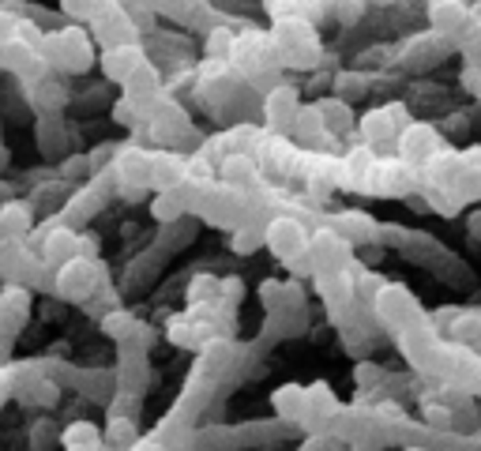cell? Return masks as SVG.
Returning <instances> with one entry per match:
<instances>
[{"instance_id":"obj_2","label":"cell","mask_w":481,"mask_h":451,"mask_svg":"<svg viewBox=\"0 0 481 451\" xmlns=\"http://www.w3.org/2000/svg\"><path fill=\"white\" fill-rule=\"evenodd\" d=\"M264 245L286 264L290 256L309 249V230H304V222L294 218V215H275L264 226Z\"/></svg>"},{"instance_id":"obj_39","label":"cell","mask_w":481,"mask_h":451,"mask_svg":"<svg viewBox=\"0 0 481 451\" xmlns=\"http://www.w3.org/2000/svg\"><path fill=\"white\" fill-rule=\"evenodd\" d=\"M128 451H170L162 440H158V437H139L132 447H128Z\"/></svg>"},{"instance_id":"obj_42","label":"cell","mask_w":481,"mask_h":451,"mask_svg":"<svg viewBox=\"0 0 481 451\" xmlns=\"http://www.w3.org/2000/svg\"><path fill=\"white\" fill-rule=\"evenodd\" d=\"M383 373L376 365H358V384H373V380H380Z\"/></svg>"},{"instance_id":"obj_21","label":"cell","mask_w":481,"mask_h":451,"mask_svg":"<svg viewBox=\"0 0 481 451\" xmlns=\"http://www.w3.org/2000/svg\"><path fill=\"white\" fill-rule=\"evenodd\" d=\"M102 331L109 335V338H117V343H128V338H136V335H143L147 338V328L139 324L136 316H128V313H109L106 320H102Z\"/></svg>"},{"instance_id":"obj_17","label":"cell","mask_w":481,"mask_h":451,"mask_svg":"<svg viewBox=\"0 0 481 451\" xmlns=\"http://www.w3.org/2000/svg\"><path fill=\"white\" fill-rule=\"evenodd\" d=\"M290 132L304 143V147H316V143H324L331 132L324 128V121H319V113H316V106H301L297 109V117H294V124H290Z\"/></svg>"},{"instance_id":"obj_19","label":"cell","mask_w":481,"mask_h":451,"mask_svg":"<svg viewBox=\"0 0 481 451\" xmlns=\"http://www.w3.org/2000/svg\"><path fill=\"white\" fill-rule=\"evenodd\" d=\"M358 128H361V136H365L368 147H376V143H391V139L398 136L395 128H391V121H388V113H383V106H373V109H368Z\"/></svg>"},{"instance_id":"obj_36","label":"cell","mask_w":481,"mask_h":451,"mask_svg":"<svg viewBox=\"0 0 481 451\" xmlns=\"http://www.w3.org/2000/svg\"><path fill=\"white\" fill-rule=\"evenodd\" d=\"M331 12L339 15L343 23H358L361 20V0H331Z\"/></svg>"},{"instance_id":"obj_34","label":"cell","mask_w":481,"mask_h":451,"mask_svg":"<svg viewBox=\"0 0 481 451\" xmlns=\"http://www.w3.org/2000/svg\"><path fill=\"white\" fill-rule=\"evenodd\" d=\"M245 297V282H240L237 275H226V279H218V301L226 305V301H240Z\"/></svg>"},{"instance_id":"obj_9","label":"cell","mask_w":481,"mask_h":451,"mask_svg":"<svg viewBox=\"0 0 481 451\" xmlns=\"http://www.w3.org/2000/svg\"><path fill=\"white\" fill-rule=\"evenodd\" d=\"M215 173H218V185H226V188H248L256 177H260V162H256V154L230 151L215 166Z\"/></svg>"},{"instance_id":"obj_23","label":"cell","mask_w":481,"mask_h":451,"mask_svg":"<svg viewBox=\"0 0 481 451\" xmlns=\"http://www.w3.org/2000/svg\"><path fill=\"white\" fill-rule=\"evenodd\" d=\"M260 245H264V230H260V226H252V222H237V226H230V252H237V256H252Z\"/></svg>"},{"instance_id":"obj_25","label":"cell","mask_w":481,"mask_h":451,"mask_svg":"<svg viewBox=\"0 0 481 451\" xmlns=\"http://www.w3.org/2000/svg\"><path fill=\"white\" fill-rule=\"evenodd\" d=\"M60 444L64 447H94V444H102V429L94 422H72L60 429Z\"/></svg>"},{"instance_id":"obj_32","label":"cell","mask_w":481,"mask_h":451,"mask_svg":"<svg viewBox=\"0 0 481 451\" xmlns=\"http://www.w3.org/2000/svg\"><path fill=\"white\" fill-rule=\"evenodd\" d=\"M114 121H117V124H128V128H136V124L143 121V113H139V106L124 94V99L114 106Z\"/></svg>"},{"instance_id":"obj_41","label":"cell","mask_w":481,"mask_h":451,"mask_svg":"<svg viewBox=\"0 0 481 451\" xmlns=\"http://www.w3.org/2000/svg\"><path fill=\"white\" fill-rule=\"evenodd\" d=\"M53 437H57L53 425H35V447H50Z\"/></svg>"},{"instance_id":"obj_35","label":"cell","mask_w":481,"mask_h":451,"mask_svg":"<svg viewBox=\"0 0 481 451\" xmlns=\"http://www.w3.org/2000/svg\"><path fill=\"white\" fill-rule=\"evenodd\" d=\"M383 113H388V121H391L395 132H403V128L414 121V113L406 109V102H388V106H383Z\"/></svg>"},{"instance_id":"obj_20","label":"cell","mask_w":481,"mask_h":451,"mask_svg":"<svg viewBox=\"0 0 481 451\" xmlns=\"http://www.w3.org/2000/svg\"><path fill=\"white\" fill-rule=\"evenodd\" d=\"M139 440V429H136V417H109V425L102 432V444L114 447V451H128Z\"/></svg>"},{"instance_id":"obj_33","label":"cell","mask_w":481,"mask_h":451,"mask_svg":"<svg viewBox=\"0 0 481 451\" xmlns=\"http://www.w3.org/2000/svg\"><path fill=\"white\" fill-rule=\"evenodd\" d=\"M462 57H467L470 68H481V27L467 30V38H462Z\"/></svg>"},{"instance_id":"obj_22","label":"cell","mask_w":481,"mask_h":451,"mask_svg":"<svg viewBox=\"0 0 481 451\" xmlns=\"http://www.w3.org/2000/svg\"><path fill=\"white\" fill-rule=\"evenodd\" d=\"M316 113H319V121H324L327 132H343V128H350V102H343L339 94L316 102Z\"/></svg>"},{"instance_id":"obj_12","label":"cell","mask_w":481,"mask_h":451,"mask_svg":"<svg viewBox=\"0 0 481 451\" xmlns=\"http://www.w3.org/2000/svg\"><path fill=\"white\" fill-rule=\"evenodd\" d=\"M185 166H188L185 154H177V151H154L151 154V188H158V192L177 188L185 181Z\"/></svg>"},{"instance_id":"obj_13","label":"cell","mask_w":481,"mask_h":451,"mask_svg":"<svg viewBox=\"0 0 481 451\" xmlns=\"http://www.w3.org/2000/svg\"><path fill=\"white\" fill-rule=\"evenodd\" d=\"M27 316H30V294L20 282H8L0 289V324L15 335V331H23Z\"/></svg>"},{"instance_id":"obj_6","label":"cell","mask_w":481,"mask_h":451,"mask_svg":"<svg viewBox=\"0 0 481 451\" xmlns=\"http://www.w3.org/2000/svg\"><path fill=\"white\" fill-rule=\"evenodd\" d=\"M429 23L440 38H462L467 30H474V12L462 4V0H432Z\"/></svg>"},{"instance_id":"obj_8","label":"cell","mask_w":481,"mask_h":451,"mask_svg":"<svg viewBox=\"0 0 481 451\" xmlns=\"http://www.w3.org/2000/svg\"><path fill=\"white\" fill-rule=\"evenodd\" d=\"M297 109H301V99H297V91L294 87H275L264 99V117H267V124L275 128V132H290V124H294V117H297Z\"/></svg>"},{"instance_id":"obj_5","label":"cell","mask_w":481,"mask_h":451,"mask_svg":"<svg viewBox=\"0 0 481 451\" xmlns=\"http://www.w3.org/2000/svg\"><path fill=\"white\" fill-rule=\"evenodd\" d=\"M57 57L60 72H87L94 64V42L83 27H64L57 30Z\"/></svg>"},{"instance_id":"obj_27","label":"cell","mask_w":481,"mask_h":451,"mask_svg":"<svg viewBox=\"0 0 481 451\" xmlns=\"http://www.w3.org/2000/svg\"><path fill=\"white\" fill-rule=\"evenodd\" d=\"M233 30L226 27H215L211 35H207V60H230V50H233Z\"/></svg>"},{"instance_id":"obj_44","label":"cell","mask_w":481,"mask_h":451,"mask_svg":"<svg viewBox=\"0 0 481 451\" xmlns=\"http://www.w3.org/2000/svg\"><path fill=\"white\" fill-rule=\"evenodd\" d=\"M106 444H94V447H64V451H102Z\"/></svg>"},{"instance_id":"obj_16","label":"cell","mask_w":481,"mask_h":451,"mask_svg":"<svg viewBox=\"0 0 481 451\" xmlns=\"http://www.w3.org/2000/svg\"><path fill=\"white\" fill-rule=\"evenodd\" d=\"M271 410H275L282 422H301V414H304V388H301V384H279V388L271 392Z\"/></svg>"},{"instance_id":"obj_14","label":"cell","mask_w":481,"mask_h":451,"mask_svg":"<svg viewBox=\"0 0 481 451\" xmlns=\"http://www.w3.org/2000/svg\"><path fill=\"white\" fill-rule=\"evenodd\" d=\"M102 203H106V196L99 188H79V192H72V200L64 203V215H60V222L64 226H83V222H91L94 215L102 211Z\"/></svg>"},{"instance_id":"obj_43","label":"cell","mask_w":481,"mask_h":451,"mask_svg":"<svg viewBox=\"0 0 481 451\" xmlns=\"http://www.w3.org/2000/svg\"><path fill=\"white\" fill-rule=\"evenodd\" d=\"M470 233L481 241V211H474V215H470Z\"/></svg>"},{"instance_id":"obj_18","label":"cell","mask_w":481,"mask_h":451,"mask_svg":"<svg viewBox=\"0 0 481 451\" xmlns=\"http://www.w3.org/2000/svg\"><path fill=\"white\" fill-rule=\"evenodd\" d=\"M339 233L350 241V245H368V241L380 237V226L361 211H346V215H339Z\"/></svg>"},{"instance_id":"obj_7","label":"cell","mask_w":481,"mask_h":451,"mask_svg":"<svg viewBox=\"0 0 481 451\" xmlns=\"http://www.w3.org/2000/svg\"><path fill=\"white\" fill-rule=\"evenodd\" d=\"M114 177L117 185H128V188H151V151L143 147H124L117 158H114Z\"/></svg>"},{"instance_id":"obj_11","label":"cell","mask_w":481,"mask_h":451,"mask_svg":"<svg viewBox=\"0 0 481 451\" xmlns=\"http://www.w3.org/2000/svg\"><path fill=\"white\" fill-rule=\"evenodd\" d=\"M75 233H79V230H72V226H64V222H57L53 230L42 237V249H38L42 267H60L64 260H72V256H75Z\"/></svg>"},{"instance_id":"obj_30","label":"cell","mask_w":481,"mask_h":451,"mask_svg":"<svg viewBox=\"0 0 481 451\" xmlns=\"http://www.w3.org/2000/svg\"><path fill=\"white\" fill-rule=\"evenodd\" d=\"M365 91H368V83H365V75H361V72H343L339 79H335V94H339L343 102L361 99Z\"/></svg>"},{"instance_id":"obj_28","label":"cell","mask_w":481,"mask_h":451,"mask_svg":"<svg viewBox=\"0 0 481 451\" xmlns=\"http://www.w3.org/2000/svg\"><path fill=\"white\" fill-rule=\"evenodd\" d=\"M64 102H68V91H64L60 83H53V79H50V75H45V79H42V83H38V94H35V106H38V109H60Z\"/></svg>"},{"instance_id":"obj_40","label":"cell","mask_w":481,"mask_h":451,"mask_svg":"<svg viewBox=\"0 0 481 451\" xmlns=\"http://www.w3.org/2000/svg\"><path fill=\"white\" fill-rule=\"evenodd\" d=\"M12 331L4 328V324H0V365H8V358H12Z\"/></svg>"},{"instance_id":"obj_37","label":"cell","mask_w":481,"mask_h":451,"mask_svg":"<svg viewBox=\"0 0 481 451\" xmlns=\"http://www.w3.org/2000/svg\"><path fill=\"white\" fill-rule=\"evenodd\" d=\"M425 417H429V425L447 429V425H452V407H444V402H429V407H425Z\"/></svg>"},{"instance_id":"obj_10","label":"cell","mask_w":481,"mask_h":451,"mask_svg":"<svg viewBox=\"0 0 481 451\" xmlns=\"http://www.w3.org/2000/svg\"><path fill=\"white\" fill-rule=\"evenodd\" d=\"M99 64H102V72H106L109 79H114V83H124L128 72H132L136 64H143V50H139V42L106 45L102 57H99Z\"/></svg>"},{"instance_id":"obj_26","label":"cell","mask_w":481,"mask_h":451,"mask_svg":"<svg viewBox=\"0 0 481 451\" xmlns=\"http://www.w3.org/2000/svg\"><path fill=\"white\" fill-rule=\"evenodd\" d=\"M452 192L459 196V203H477L481 200V173L470 170V166H462L459 177L452 181Z\"/></svg>"},{"instance_id":"obj_15","label":"cell","mask_w":481,"mask_h":451,"mask_svg":"<svg viewBox=\"0 0 481 451\" xmlns=\"http://www.w3.org/2000/svg\"><path fill=\"white\" fill-rule=\"evenodd\" d=\"M30 226H35V211H30V203L8 200L4 207H0V230H4V241H23L30 233Z\"/></svg>"},{"instance_id":"obj_31","label":"cell","mask_w":481,"mask_h":451,"mask_svg":"<svg viewBox=\"0 0 481 451\" xmlns=\"http://www.w3.org/2000/svg\"><path fill=\"white\" fill-rule=\"evenodd\" d=\"M60 8H64V15H72V20L91 23V15L102 8V0H60Z\"/></svg>"},{"instance_id":"obj_3","label":"cell","mask_w":481,"mask_h":451,"mask_svg":"<svg viewBox=\"0 0 481 451\" xmlns=\"http://www.w3.org/2000/svg\"><path fill=\"white\" fill-rule=\"evenodd\" d=\"M395 151H398V158L403 162H410V166H422L425 158H432L437 151H444V139H440V132L432 124H422V121H410L403 132L395 136Z\"/></svg>"},{"instance_id":"obj_4","label":"cell","mask_w":481,"mask_h":451,"mask_svg":"<svg viewBox=\"0 0 481 451\" xmlns=\"http://www.w3.org/2000/svg\"><path fill=\"white\" fill-rule=\"evenodd\" d=\"M354 245L339 230H316L309 233V256L316 271H346Z\"/></svg>"},{"instance_id":"obj_1","label":"cell","mask_w":481,"mask_h":451,"mask_svg":"<svg viewBox=\"0 0 481 451\" xmlns=\"http://www.w3.org/2000/svg\"><path fill=\"white\" fill-rule=\"evenodd\" d=\"M102 279H106V267H102L99 256H94V260H87V256H72V260H64L57 267V294L72 305H87L102 289Z\"/></svg>"},{"instance_id":"obj_29","label":"cell","mask_w":481,"mask_h":451,"mask_svg":"<svg viewBox=\"0 0 481 451\" xmlns=\"http://www.w3.org/2000/svg\"><path fill=\"white\" fill-rule=\"evenodd\" d=\"M188 301H192V305L218 301V279H215V275H207V271H203V275H196V279L188 282Z\"/></svg>"},{"instance_id":"obj_24","label":"cell","mask_w":481,"mask_h":451,"mask_svg":"<svg viewBox=\"0 0 481 451\" xmlns=\"http://www.w3.org/2000/svg\"><path fill=\"white\" fill-rule=\"evenodd\" d=\"M185 215H188L185 203L173 196V192H158V196L151 200V218H154L158 226H177Z\"/></svg>"},{"instance_id":"obj_45","label":"cell","mask_w":481,"mask_h":451,"mask_svg":"<svg viewBox=\"0 0 481 451\" xmlns=\"http://www.w3.org/2000/svg\"><path fill=\"white\" fill-rule=\"evenodd\" d=\"M406 451H425V447H406Z\"/></svg>"},{"instance_id":"obj_38","label":"cell","mask_w":481,"mask_h":451,"mask_svg":"<svg viewBox=\"0 0 481 451\" xmlns=\"http://www.w3.org/2000/svg\"><path fill=\"white\" fill-rule=\"evenodd\" d=\"M15 23H20V15H12L8 8H0V45L15 38Z\"/></svg>"},{"instance_id":"obj_46","label":"cell","mask_w":481,"mask_h":451,"mask_svg":"<svg viewBox=\"0 0 481 451\" xmlns=\"http://www.w3.org/2000/svg\"><path fill=\"white\" fill-rule=\"evenodd\" d=\"M0 241H4V230H0Z\"/></svg>"}]
</instances>
